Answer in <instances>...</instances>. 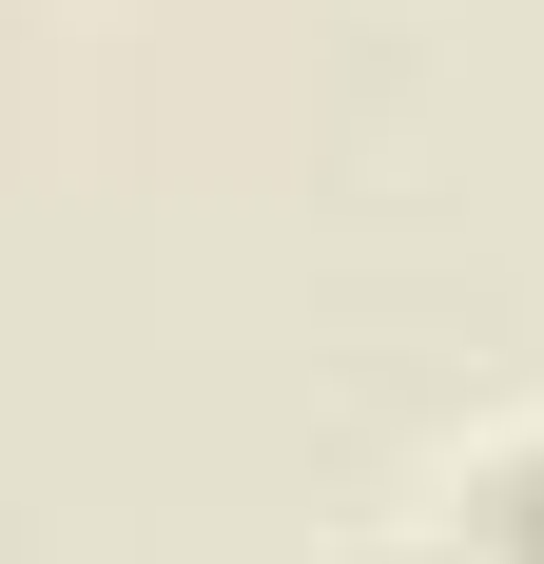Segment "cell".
<instances>
[{
    "label": "cell",
    "mask_w": 544,
    "mask_h": 564,
    "mask_svg": "<svg viewBox=\"0 0 544 564\" xmlns=\"http://www.w3.org/2000/svg\"><path fill=\"white\" fill-rule=\"evenodd\" d=\"M370 564H467V545H447V525H409V545H370Z\"/></svg>",
    "instance_id": "7a4b0ae2"
},
{
    "label": "cell",
    "mask_w": 544,
    "mask_h": 564,
    "mask_svg": "<svg viewBox=\"0 0 544 564\" xmlns=\"http://www.w3.org/2000/svg\"><path fill=\"white\" fill-rule=\"evenodd\" d=\"M428 525L467 564H544V409H487V429L428 467Z\"/></svg>",
    "instance_id": "6da1fadb"
}]
</instances>
